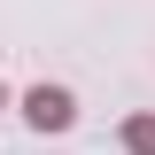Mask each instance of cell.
<instances>
[{"label":"cell","mask_w":155,"mask_h":155,"mask_svg":"<svg viewBox=\"0 0 155 155\" xmlns=\"http://www.w3.org/2000/svg\"><path fill=\"white\" fill-rule=\"evenodd\" d=\"M70 93H62V85H39V93H31V124H39V132H62V124H70Z\"/></svg>","instance_id":"6da1fadb"},{"label":"cell","mask_w":155,"mask_h":155,"mask_svg":"<svg viewBox=\"0 0 155 155\" xmlns=\"http://www.w3.org/2000/svg\"><path fill=\"white\" fill-rule=\"evenodd\" d=\"M132 147H140V155H155V124H132Z\"/></svg>","instance_id":"7a4b0ae2"}]
</instances>
